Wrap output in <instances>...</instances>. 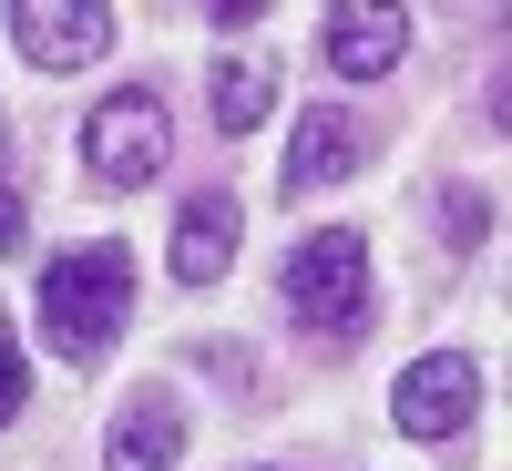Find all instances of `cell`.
<instances>
[{"instance_id":"8","label":"cell","mask_w":512,"mask_h":471,"mask_svg":"<svg viewBox=\"0 0 512 471\" xmlns=\"http://www.w3.org/2000/svg\"><path fill=\"white\" fill-rule=\"evenodd\" d=\"M175 441H185L175 390H134L123 420H113V441H103V461H113V471H175Z\"/></svg>"},{"instance_id":"13","label":"cell","mask_w":512,"mask_h":471,"mask_svg":"<svg viewBox=\"0 0 512 471\" xmlns=\"http://www.w3.org/2000/svg\"><path fill=\"white\" fill-rule=\"evenodd\" d=\"M0 185H11V175H0Z\"/></svg>"},{"instance_id":"2","label":"cell","mask_w":512,"mask_h":471,"mask_svg":"<svg viewBox=\"0 0 512 471\" xmlns=\"http://www.w3.org/2000/svg\"><path fill=\"white\" fill-rule=\"evenodd\" d=\"M277 287H287V308L308 318L318 338H349L369 318V246L349 226H318V236H297V256L277 267Z\"/></svg>"},{"instance_id":"7","label":"cell","mask_w":512,"mask_h":471,"mask_svg":"<svg viewBox=\"0 0 512 471\" xmlns=\"http://www.w3.org/2000/svg\"><path fill=\"white\" fill-rule=\"evenodd\" d=\"M338 175H359V113H297V144L277 164V185L287 195H318Z\"/></svg>"},{"instance_id":"6","label":"cell","mask_w":512,"mask_h":471,"mask_svg":"<svg viewBox=\"0 0 512 471\" xmlns=\"http://www.w3.org/2000/svg\"><path fill=\"white\" fill-rule=\"evenodd\" d=\"M400 52H410V11H390V0H369V11H359V0L328 11V62L349 72V82H379Z\"/></svg>"},{"instance_id":"9","label":"cell","mask_w":512,"mask_h":471,"mask_svg":"<svg viewBox=\"0 0 512 471\" xmlns=\"http://www.w3.org/2000/svg\"><path fill=\"white\" fill-rule=\"evenodd\" d=\"M236 267V195H195L175 216V277L185 287H216Z\"/></svg>"},{"instance_id":"4","label":"cell","mask_w":512,"mask_h":471,"mask_svg":"<svg viewBox=\"0 0 512 471\" xmlns=\"http://www.w3.org/2000/svg\"><path fill=\"white\" fill-rule=\"evenodd\" d=\"M113 31H123V21L103 11V0H11V41H21V62H41V72L103 62Z\"/></svg>"},{"instance_id":"5","label":"cell","mask_w":512,"mask_h":471,"mask_svg":"<svg viewBox=\"0 0 512 471\" xmlns=\"http://www.w3.org/2000/svg\"><path fill=\"white\" fill-rule=\"evenodd\" d=\"M390 410H400V431H410V441H431V451H441V441L472 431V410H482V369H472V359H451V349H441V359H410V369H400V390H390Z\"/></svg>"},{"instance_id":"10","label":"cell","mask_w":512,"mask_h":471,"mask_svg":"<svg viewBox=\"0 0 512 471\" xmlns=\"http://www.w3.org/2000/svg\"><path fill=\"white\" fill-rule=\"evenodd\" d=\"M267 113H277V72L256 52H226L216 62V123H226V134H256Z\"/></svg>"},{"instance_id":"1","label":"cell","mask_w":512,"mask_h":471,"mask_svg":"<svg viewBox=\"0 0 512 471\" xmlns=\"http://www.w3.org/2000/svg\"><path fill=\"white\" fill-rule=\"evenodd\" d=\"M123 318H134V256L123 246H62L52 277H41V328H52V349L62 359H103Z\"/></svg>"},{"instance_id":"11","label":"cell","mask_w":512,"mask_h":471,"mask_svg":"<svg viewBox=\"0 0 512 471\" xmlns=\"http://www.w3.org/2000/svg\"><path fill=\"white\" fill-rule=\"evenodd\" d=\"M31 400V369H21V338H11V318H0V431H11V410Z\"/></svg>"},{"instance_id":"12","label":"cell","mask_w":512,"mask_h":471,"mask_svg":"<svg viewBox=\"0 0 512 471\" xmlns=\"http://www.w3.org/2000/svg\"><path fill=\"white\" fill-rule=\"evenodd\" d=\"M21 226H31V205H21L11 185H0V246H21Z\"/></svg>"},{"instance_id":"3","label":"cell","mask_w":512,"mask_h":471,"mask_svg":"<svg viewBox=\"0 0 512 471\" xmlns=\"http://www.w3.org/2000/svg\"><path fill=\"white\" fill-rule=\"evenodd\" d=\"M164 154H175V123H164L154 93H113V103H93V123H82V164H93L103 185H154Z\"/></svg>"}]
</instances>
